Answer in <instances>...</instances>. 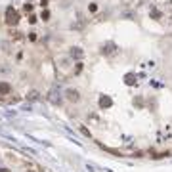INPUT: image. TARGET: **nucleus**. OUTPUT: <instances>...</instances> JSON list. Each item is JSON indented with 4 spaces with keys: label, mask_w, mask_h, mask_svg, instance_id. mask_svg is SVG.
I'll list each match as a JSON object with an SVG mask.
<instances>
[{
    "label": "nucleus",
    "mask_w": 172,
    "mask_h": 172,
    "mask_svg": "<svg viewBox=\"0 0 172 172\" xmlns=\"http://www.w3.org/2000/svg\"><path fill=\"white\" fill-rule=\"evenodd\" d=\"M17 21H19L17 10H14V6H8L6 8V23L10 27H14V25H17Z\"/></svg>",
    "instance_id": "f257e3e1"
},
{
    "label": "nucleus",
    "mask_w": 172,
    "mask_h": 172,
    "mask_svg": "<svg viewBox=\"0 0 172 172\" xmlns=\"http://www.w3.org/2000/svg\"><path fill=\"white\" fill-rule=\"evenodd\" d=\"M65 98H67L69 101L77 103V101H80V92L75 90V88H67V90H65Z\"/></svg>",
    "instance_id": "f03ea898"
},
{
    "label": "nucleus",
    "mask_w": 172,
    "mask_h": 172,
    "mask_svg": "<svg viewBox=\"0 0 172 172\" xmlns=\"http://www.w3.org/2000/svg\"><path fill=\"white\" fill-rule=\"evenodd\" d=\"M84 57V52L80 48H71V60H82Z\"/></svg>",
    "instance_id": "7ed1b4c3"
},
{
    "label": "nucleus",
    "mask_w": 172,
    "mask_h": 172,
    "mask_svg": "<svg viewBox=\"0 0 172 172\" xmlns=\"http://www.w3.org/2000/svg\"><path fill=\"white\" fill-rule=\"evenodd\" d=\"M40 19H44V21H48V19H50V11H48V10H44L42 14H40Z\"/></svg>",
    "instance_id": "20e7f679"
},
{
    "label": "nucleus",
    "mask_w": 172,
    "mask_h": 172,
    "mask_svg": "<svg viewBox=\"0 0 172 172\" xmlns=\"http://www.w3.org/2000/svg\"><path fill=\"white\" fill-rule=\"evenodd\" d=\"M33 8H34V6H33V4H29V2H27L25 6H23V10H25L27 14H29V11H33Z\"/></svg>",
    "instance_id": "39448f33"
},
{
    "label": "nucleus",
    "mask_w": 172,
    "mask_h": 172,
    "mask_svg": "<svg viewBox=\"0 0 172 172\" xmlns=\"http://www.w3.org/2000/svg\"><path fill=\"white\" fill-rule=\"evenodd\" d=\"M37 38H38V37H37V33H29V40H31V42H34Z\"/></svg>",
    "instance_id": "423d86ee"
},
{
    "label": "nucleus",
    "mask_w": 172,
    "mask_h": 172,
    "mask_svg": "<svg viewBox=\"0 0 172 172\" xmlns=\"http://www.w3.org/2000/svg\"><path fill=\"white\" fill-rule=\"evenodd\" d=\"M88 10H90V11H96V10H98V6H96V4H94V2H92V4H90V6H88Z\"/></svg>",
    "instance_id": "0eeeda50"
},
{
    "label": "nucleus",
    "mask_w": 172,
    "mask_h": 172,
    "mask_svg": "<svg viewBox=\"0 0 172 172\" xmlns=\"http://www.w3.org/2000/svg\"><path fill=\"white\" fill-rule=\"evenodd\" d=\"M29 23H37V15H31L29 17Z\"/></svg>",
    "instance_id": "6e6552de"
},
{
    "label": "nucleus",
    "mask_w": 172,
    "mask_h": 172,
    "mask_svg": "<svg viewBox=\"0 0 172 172\" xmlns=\"http://www.w3.org/2000/svg\"><path fill=\"white\" fill-rule=\"evenodd\" d=\"M40 6H42V8H46V6H48V0H40Z\"/></svg>",
    "instance_id": "1a4fd4ad"
}]
</instances>
